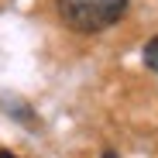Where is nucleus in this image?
I'll return each instance as SVG.
<instances>
[{"instance_id": "4", "label": "nucleus", "mask_w": 158, "mask_h": 158, "mask_svg": "<svg viewBox=\"0 0 158 158\" xmlns=\"http://www.w3.org/2000/svg\"><path fill=\"white\" fill-rule=\"evenodd\" d=\"M103 158H117V151H103Z\"/></svg>"}, {"instance_id": "1", "label": "nucleus", "mask_w": 158, "mask_h": 158, "mask_svg": "<svg viewBox=\"0 0 158 158\" xmlns=\"http://www.w3.org/2000/svg\"><path fill=\"white\" fill-rule=\"evenodd\" d=\"M127 10V0H59V17L72 31H103L117 24Z\"/></svg>"}, {"instance_id": "3", "label": "nucleus", "mask_w": 158, "mask_h": 158, "mask_svg": "<svg viewBox=\"0 0 158 158\" xmlns=\"http://www.w3.org/2000/svg\"><path fill=\"white\" fill-rule=\"evenodd\" d=\"M0 158H17V155H10V151H0Z\"/></svg>"}, {"instance_id": "2", "label": "nucleus", "mask_w": 158, "mask_h": 158, "mask_svg": "<svg viewBox=\"0 0 158 158\" xmlns=\"http://www.w3.org/2000/svg\"><path fill=\"white\" fill-rule=\"evenodd\" d=\"M144 62H148V69L158 72V38H151V41L144 45Z\"/></svg>"}]
</instances>
